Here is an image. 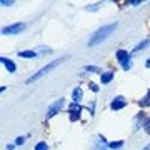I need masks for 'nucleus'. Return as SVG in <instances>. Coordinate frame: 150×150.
I'll list each match as a JSON object with an SVG mask.
<instances>
[{"instance_id":"393cba45","label":"nucleus","mask_w":150,"mask_h":150,"mask_svg":"<svg viewBox=\"0 0 150 150\" xmlns=\"http://www.w3.org/2000/svg\"><path fill=\"white\" fill-rule=\"evenodd\" d=\"M7 150H13V145H7Z\"/></svg>"},{"instance_id":"9b49d317","label":"nucleus","mask_w":150,"mask_h":150,"mask_svg":"<svg viewBox=\"0 0 150 150\" xmlns=\"http://www.w3.org/2000/svg\"><path fill=\"white\" fill-rule=\"evenodd\" d=\"M102 83H108V82H112L113 79V72H105V74H102Z\"/></svg>"},{"instance_id":"5701e85b","label":"nucleus","mask_w":150,"mask_h":150,"mask_svg":"<svg viewBox=\"0 0 150 150\" xmlns=\"http://www.w3.org/2000/svg\"><path fill=\"white\" fill-rule=\"evenodd\" d=\"M130 4H132V5H140L142 2H140V0H130Z\"/></svg>"},{"instance_id":"4468645a","label":"nucleus","mask_w":150,"mask_h":150,"mask_svg":"<svg viewBox=\"0 0 150 150\" xmlns=\"http://www.w3.org/2000/svg\"><path fill=\"white\" fill-rule=\"evenodd\" d=\"M35 150H48L47 142H38V144L35 145Z\"/></svg>"},{"instance_id":"f8f14e48","label":"nucleus","mask_w":150,"mask_h":150,"mask_svg":"<svg viewBox=\"0 0 150 150\" xmlns=\"http://www.w3.org/2000/svg\"><path fill=\"white\" fill-rule=\"evenodd\" d=\"M83 70H85V72H90V74H98V75H102L100 69H98V67H93V65H85V67H83Z\"/></svg>"},{"instance_id":"a211bd4d","label":"nucleus","mask_w":150,"mask_h":150,"mask_svg":"<svg viewBox=\"0 0 150 150\" xmlns=\"http://www.w3.org/2000/svg\"><path fill=\"white\" fill-rule=\"evenodd\" d=\"M144 129H145V132H147V134L150 135V117L147 118V120H145V123H144Z\"/></svg>"},{"instance_id":"39448f33","label":"nucleus","mask_w":150,"mask_h":150,"mask_svg":"<svg viewBox=\"0 0 150 150\" xmlns=\"http://www.w3.org/2000/svg\"><path fill=\"white\" fill-rule=\"evenodd\" d=\"M127 105V100L123 98V97H115L113 98V102H112V108L113 110H120V108H123Z\"/></svg>"},{"instance_id":"423d86ee","label":"nucleus","mask_w":150,"mask_h":150,"mask_svg":"<svg viewBox=\"0 0 150 150\" xmlns=\"http://www.w3.org/2000/svg\"><path fill=\"white\" fill-rule=\"evenodd\" d=\"M2 64L5 65V69L8 70V72H10V74H15V70H17V65L13 64V62H12L10 59H7V57H2Z\"/></svg>"},{"instance_id":"4be33fe9","label":"nucleus","mask_w":150,"mask_h":150,"mask_svg":"<svg viewBox=\"0 0 150 150\" xmlns=\"http://www.w3.org/2000/svg\"><path fill=\"white\" fill-rule=\"evenodd\" d=\"M2 5L7 7V5H13V2L12 0H2Z\"/></svg>"},{"instance_id":"dca6fc26","label":"nucleus","mask_w":150,"mask_h":150,"mask_svg":"<svg viewBox=\"0 0 150 150\" xmlns=\"http://www.w3.org/2000/svg\"><path fill=\"white\" fill-rule=\"evenodd\" d=\"M122 145H123V142H122V140H118V142H112V144H108V147L115 150V149H120Z\"/></svg>"},{"instance_id":"412c9836","label":"nucleus","mask_w":150,"mask_h":150,"mask_svg":"<svg viewBox=\"0 0 150 150\" xmlns=\"http://www.w3.org/2000/svg\"><path fill=\"white\" fill-rule=\"evenodd\" d=\"M88 87H90L92 92H98V87H97V83H93V82H90V83H88Z\"/></svg>"},{"instance_id":"2eb2a0df","label":"nucleus","mask_w":150,"mask_h":150,"mask_svg":"<svg viewBox=\"0 0 150 150\" xmlns=\"http://www.w3.org/2000/svg\"><path fill=\"white\" fill-rule=\"evenodd\" d=\"M140 105H142V107H147V105H150V90H149V93H147V97H145L144 100H140Z\"/></svg>"},{"instance_id":"7ed1b4c3","label":"nucleus","mask_w":150,"mask_h":150,"mask_svg":"<svg viewBox=\"0 0 150 150\" xmlns=\"http://www.w3.org/2000/svg\"><path fill=\"white\" fill-rule=\"evenodd\" d=\"M64 105H65V100H64V98H59L57 102H54L50 107H48V110H47V118L54 117L55 113H59L60 110L64 108Z\"/></svg>"},{"instance_id":"b1692460","label":"nucleus","mask_w":150,"mask_h":150,"mask_svg":"<svg viewBox=\"0 0 150 150\" xmlns=\"http://www.w3.org/2000/svg\"><path fill=\"white\" fill-rule=\"evenodd\" d=\"M145 67H147V69H150V59H147V62H145Z\"/></svg>"},{"instance_id":"1a4fd4ad","label":"nucleus","mask_w":150,"mask_h":150,"mask_svg":"<svg viewBox=\"0 0 150 150\" xmlns=\"http://www.w3.org/2000/svg\"><path fill=\"white\" fill-rule=\"evenodd\" d=\"M149 45H150V38H145L144 42H140L139 45H137V47L132 50V54H140V52H144L145 48L149 47Z\"/></svg>"},{"instance_id":"f03ea898","label":"nucleus","mask_w":150,"mask_h":150,"mask_svg":"<svg viewBox=\"0 0 150 150\" xmlns=\"http://www.w3.org/2000/svg\"><path fill=\"white\" fill-rule=\"evenodd\" d=\"M65 60H69V57H67V55H65V57H62V59H57V60H54V62H50V64L45 65L43 69L38 70L37 74H33L32 77H28V79H27V83H33V82L40 80V79H42V77H45V75H47L50 70H54V69H57L59 65H62Z\"/></svg>"},{"instance_id":"0eeeda50","label":"nucleus","mask_w":150,"mask_h":150,"mask_svg":"<svg viewBox=\"0 0 150 150\" xmlns=\"http://www.w3.org/2000/svg\"><path fill=\"white\" fill-rule=\"evenodd\" d=\"M82 97H83V92H82L80 87H75L72 90V98H74V103H80L82 102Z\"/></svg>"},{"instance_id":"9d476101","label":"nucleus","mask_w":150,"mask_h":150,"mask_svg":"<svg viewBox=\"0 0 150 150\" xmlns=\"http://www.w3.org/2000/svg\"><path fill=\"white\" fill-rule=\"evenodd\" d=\"M18 57H22V59H35L37 52H33V50H22V52H18Z\"/></svg>"},{"instance_id":"20e7f679","label":"nucleus","mask_w":150,"mask_h":150,"mask_svg":"<svg viewBox=\"0 0 150 150\" xmlns=\"http://www.w3.org/2000/svg\"><path fill=\"white\" fill-rule=\"evenodd\" d=\"M25 28V23H13V25H8L2 30L4 35H15V33H20L22 30Z\"/></svg>"},{"instance_id":"a878e982","label":"nucleus","mask_w":150,"mask_h":150,"mask_svg":"<svg viewBox=\"0 0 150 150\" xmlns=\"http://www.w3.org/2000/svg\"><path fill=\"white\" fill-rule=\"evenodd\" d=\"M142 150H150V144L147 145V147H144V149H142Z\"/></svg>"},{"instance_id":"f257e3e1","label":"nucleus","mask_w":150,"mask_h":150,"mask_svg":"<svg viewBox=\"0 0 150 150\" xmlns=\"http://www.w3.org/2000/svg\"><path fill=\"white\" fill-rule=\"evenodd\" d=\"M117 22H113V23H108V25H105V27H102V28H98L93 35L90 37V40H88V47H95V45H98V43H102L105 38H108L110 35L113 33V30L117 28Z\"/></svg>"},{"instance_id":"f3484780","label":"nucleus","mask_w":150,"mask_h":150,"mask_svg":"<svg viewBox=\"0 0 150 150\" xmlns=\"http://www.w3.org/2000/svg\"><path fill=\"white\" fill-rule=\"evenodd\" d=\"M100 7H102L100 4H93V5H88V7H87V10H88V12H95V10H98Z\"/></svg>"},{"instance_id":"ddd939ff","label":"nucleus","mask_w":150,"mask_h":150,"mask_svg":"<svg viewBox=\"0 0 150 150\" xmlns=\"http://www.w3.org/2000/svg\"><path fill=\"white\" fill-rule=\"evenodd\" d=\"M80 112L82 110H70V120H72V122L79 120V118H80Z\"/></svg>"},{"instance_id":"aec40b11","label":"nucleus","mask_w":150,"mask_h":150,"mask_svg":"<svg viewBox=\"0 0 150 150\" xmlns=\"http://www.w3.org/2000/svg\"><path fill=\"white\" fill-rule=\"evenodd\" d=\"M130 67H132V64H130V60H127V62H123V64H122V69H123V70H129Z\"/></svg>"},{"instance_id":"6ab92c4d","label":"nucleus","mask_w":150,"mask_h":150,"mask_svg":"<svg viewBox=\"0 0 150 150\" xmlns=\"http://www.w3.org/2000/svg\"><path fill=\"white\" fill-rule=\"evenodd\" d=\"M25 144V137H17L15 139V145H23Z\"/></svg>"},{"instance_id":"6e6552de","label":"nucleus","mask_w":150,"mask_h":150,"mask_svg":"<svg viewBox=\"0 0 150 150\" xmlns=\"http://www.w3.org/2000/svg\"><path fill=\"white\" fill-rule=\"evenodd\" d=\"M115 57H117V60L120 62V64H123V62H127V60H130V54L127 52V50H117V54H115Z\"/></svg>"}]
</instances>
